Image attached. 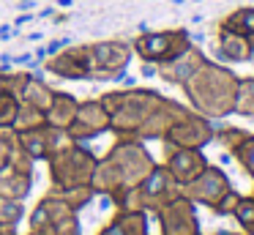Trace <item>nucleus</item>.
<instances>
[{"mask_svg":"<svg viewBox=\"0 0 254 235\" xmlns=\"http://www.w3.org/2000/svg\"><path fill=\"white\" fill-rule=\"evenodd\" d=\"M205 55H202V49L199 47H186L183 52H178L175 58H170V60H164V63H159V66H153V74H159V77H164L167 82H175V85H183V82L189 79V77L194 74V71L199 69V66L205 63Z\"/></svg>","mask_w":254,"mask_h":235,"instance_id":"obj_5","label":"nucleus"},{"mask_svg":"<svg viewBox=\"0 0 254 235\" xmlns=\"http://www.w3.org/2000/svg\"><path fill=\"white\" fill-rule=\"evenodd\" d=\"M213 49L221 60H230V63H246V60L254 58V47H252V41H249V36L232 33V30L219 27V25H216Z\"/></svg>","mask_w":254,"mask_h":235,"instance_id":"obj_6","label":"nucleus"},{"mask_svg":"<svg viewBox=\"0 0 254 235\" xmlns=\"http://www.w3.org/2000/svg\"><path fill=\"white\" fill-rule=\"evenodd\" d=\"M79 104L74 101V96H66V93H55L52 96V104L47 107L44 118L50 120V126H58V129H68V123L74 120Z\"/></svg>","mask_w":254,"mask_h":235,"instance_id":"obj_10","label":"nucleus"},{"mask_svg":"<svg viewBox=\"0 0 254 235\" xmlns=\"http://www.w3.org/2000/svg\"><path fill=\"white\" fill-rule=\"evenodd\" d=\"M238 77L230 69L205 60L186 82L183 90L186 96L197 104L202 112L208 115H227L230 109H235V93H238Z\"/></svg>","mask_w":254,"mask_h":235,"instance_id":"obj_1","label":"nucleus"},{"mask_svg":"<svg viewBox=\"0 0 254 235\" xmlns=\"http://www.w3.org/2000/svg\"><path fill=\"white\" fill-rule=\"evenodd\" d=\"M0 186H6V194L8 197H19L28 191V180H22V175H6V178H0Z\"/></svg>","mask_w":254,"mask_h":235,"instance_id":"obj_16","label":"nucleus"},{"mask_svg":"<svg viewBox=\"0 0 254 235\" xmlns=\"http://www.w3.org/2000/svg\"><path fill=\"white\" fill-rule=\"evenodd\" d=\"M52 87L44 85V79H36V77H28L22 85V90H19V98H22L28 107H36L41 109V112H47V107L52 104Z\"/></svg>","mask_w":254,"mask_h":235,"instance_id":"obj_12","label":"nucleus"},{"mask_svg":"<svg viewBox=\"0 0 254 235\" xmlns=\"http://www.w3.org/2000/svg\"><path fill=\"white\" fill-rule=\"evenodd\" d=\"M219 27H227L232 33H241V36H249L254 47V5H241V8H232L230 14H224L219 19Z\"/></svg>","mask_w":254,"mask_h":235,"instance_id":"obj_11","label":"nucleus"},{"mask_svg":"<svg viewBox=\"0 0 254 235\" xmlns=\"http://www.w3.org/2000/svg\"><path fill=\"white\" fill-rule=\"evenodd\" d=\"M191 208L186 205V202H175V208H170V213L164 216V227L170 230V235H172V230H183L186 227V222H191Z\"/></svg>","mask_w":254,"mask_h":235,"instance_id":"obj_14","label":"nucleus"},{"mask_svg":"<svg viewBox=\"0 0 254 235\" xmlns=\"http://www.w3.org/2000/svg\"><path fill=\"white\" fill-rule=\"evenodd\" d=\"M47 71L66 79H88L90 77V66H88V44H71V47L55 52L50 60L44 63Z\"/></svg>","mask_w":254,"mask_h":235,"instance_id":"obj_4","label":"nucleus"},{"mask_svg":"<svg viewBox=\"0 0 254 235\" xmlns=\"http://www.w3.org/2000/svg\"><path fill=\"white\" fill-rule=\"evenodd\" d=\"M235 211H238V219H241L243 227L249 233H254V200H238Z\"/></svg>","mask_w":254,"mask_h":235,"instance_id":"obj_17","label":"nucleus"},{"mask_svg":"<svg viewBox=\"0 0 254 235\" xmlns=\"http://www.w3.org/2000/svg\"><path fill=\"white\" fill-rule=\"evenodd\" d=\"M107 109L101 104H79L74 120L68 123V134L71 137H93L96 131H101V126L107 123Z\"/></svg>","mask_w":254,"mask_h":235,"instance_id":"obj_7","label":"nucleus"},{"mask_svg":"<svg viewBox=\"0 0 254 235\" xmlns=\"http://www.w3.org/2000/svg\"><path fill=\"white\" fill-rule=\"evenodd\" d=\"M17 112H19V101L14 93H3L0 96V126H11L17 120Z\"/></svg>","mask_w":254,"mask_h":235,"instance_id":"obj_15","label":"nucleus"},{"mask_svg":"<svg viewBox=\"0 0 254 235\" xmlns=\"http://www.w3.org/2000/svg\"><path fill=\"white\" fill-rule=\"evenodd\" d=\"M202 169H205V161L194 148H178L170 158V172L175 175V180H181V183L194 180Z\"/></svg>","mask_w":254,"mask_h":235,"instance_id":"obj_9","label":"nucleus"},{"mask_svg":"<svg viewBox=\"0 0 254 235\" xmlns=\"http://www.w3.org/2000/svg\"><path fill=\"white\" fill-rule=\"evenodd\" d=\"M170 142H175L178 148H197L205 140H210V126L202 118L197 120H175V126L170 129Z\"/></svg>","mask_w":254,"mask_h":235,"instance_id":"obj_8","label":"nucleus"},{"mask_svg":"<svg viewBox=\"0 0 254 235\" xmlns=\"http://www.w3.org/2000/svg\"><path fill=\"white\" fill-rule=\"evenodd\" d=\"M241 161H243V167L249 169V172H254V140H243L241 142Z\"/></svg>","mask_w":254,"mask_h":235,"instance_id":"obj_18","label":"nucleus"},{"mask_svg":"<svg viewBox=\"0 0 254 235\" xmlns=\"http://www.w3.org/2000/svg\"><path fill=\"white\" fill-rule=\"evenodd\" d=\"M131 44L121 41V38H110V41H93L88 44V66L90 77H118L126 71L128 60H131Z\"/></svg>","mask_w":254,"mask_h":235,"instance_id":"obj_3","label":"nucleus"},{"mask_svg":"<svg viewBox=\"0 0 254 235\" xmlns=\"http://www.w3.org/2000/svg\"><path fill=\"white\" fill-rule=\"evenodd\" d=\"M191 36L186 27H167V30H145L131 38V52L145 63H164V60L175 58L186 47H191Z\"/></svg>","mask_w":254,"mask_h":235,"instance_id":"obj_2","label":"nucleus"},{"mask_svg":"<svg viewBox=\"0 0 254 235\" xmlns=\"http://www.w3.org/2000/svg\"><path fill=\"white\" fill-rule=\"evenodd\" d=\"M235 109L243 115H254V77H246V79L238 82Z\"/></svg>","mask_w":254,"mask_h":235,"instance_id":"obj_13","label":"nucleus"}]
</instances>
